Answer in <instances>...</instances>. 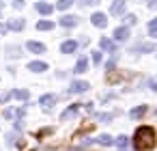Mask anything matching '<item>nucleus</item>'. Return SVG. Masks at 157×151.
Listing matches in <instances>:
<instances>
[{
	"mask_svg": "<svg viewBox=\"0 0 157 151\" xmlns=\"http://www.w3.org/2000/svg\"><path fill=\"white\" fill-rule=\"evenodd\" d=\"M93 63H95V65L101 63V52H93Z\"/></svg>",
	"mask_w": 157,
	"mask_h": 151,
	"instance_id": "24",
	"label": "nucleus"
},
{
	"mask_svg": "<svg viewBox=\"0 0 157 151\" xmlns=\"http://www.w3.org/2000/svg\"><path fill=\"white\" fill-rule=\"evenodd\" d=\"M123 7H125V0H114V5L110 7V13L112 15H118L123 11Z\"/></svg>",
	"mask_w": 157,
	"mask_h": 151,
	"instance_id": "13",
	"label": "nucleus"
},
{
	"mask_svg": "<svg viewBox=\"0 0 157 151\" xmlns=\"http://www.w3.org/2000/svg\"><path fill=\"white\" fill-rule=\"evenodd\" d=\"M99 121H112V114H99Z\"/></svg>",
	"mask_w": 157,
	"mask_h": 151,
	"instance_id": "26",
	"label": "nucleus"
},
{
	"mask_svg": "<svg viewBox=\"0 0 157 151\" xmlns=\"http://www.w3.org/2000/svg\"><path fill=\"white\" fill-rule=\"evenodd\" d=\"M7 30H9V28H7L5 24H0V33H7Z\"/></svg>",
	"mask_w": 157,
	"mask_h": 151,
	"instance_id": "30",
	"label": "nucleus"
},
{
	"mask_svg": "<svg viewBox=\"0 0 157 151\" xmlns=\"http://www.w3.org/2000/svg\"><path fill=\"white\" fill-rule=\"evenodd\" d=\"M97 142H99V145H108V147H110V145H114V140H112V136H110V134H101V136L97 138Z\"/></svg>",
	"mask_w": 157,
	"mask_h": 151,
	"instance_id": "17",
	"label": "nucleus"
},
{
	"mask_svg": "<svg viewBox=\"0 0 157 151\" xmlns=\"http://www.w3.org/2000/svg\"><path fill=\"white\" fill-rule=\"evenodd\" d=\"M148 7L151 9H157V0H148Z\"/></svg>",
	"mask_w": 157,
	"mask_h": 151,
	"instance_id": "28",
	"label": "nucleus"
},
{
	"mask_svg": "<svg viewBox=\"0 0 157 151\" xmlns=\"http://www.w3.org/2000/svg\"><path fill=\"white\" fill-rule=\"evenodd\" d=\"M95 2H99V0H95Z\"/></svg>",
	"mask_w": 157,
	"mask_h": 151,
	"instance_id": "33",
	"label": "nucleus"
},
{
	"mask_svg": "<svg viewBox=\"0 0 157 151\" xmlns=\"http://www.w3.org/2000/svg\"><path fill=\"white\" fill-rule=\"evenodd\" d=\"M0 9H2V2H0Z\"/></svg>",
	"mask_w": 157,
	"mask_h": 151,
	"instance_id": "32",
	"label": "nucleus"
},
{
	"mask_svg": "<svg viewBox=\"0 0 157 151\" xmlns=\"http://www.w3.org/2000/svg\"><path fill=\"white\" fill-rule=\"evenodd\" d=\"M54 104H56V95H43L39 99V106H43V108H52Z\"/></svg>",
	"mask_w": 157,
	"mask_h": 151,
	"instance_id": "9",
	"label": "nucleus"
},
{
	"mask_svg": "<svg viewBox=\"0 0 157 151\" xmlns=\"http://www.w3.org/2000/svg\"><path fill=\"white\" fill-rule=\"evenodd\" d=\"M88 89H90V84L84 82V80H73V82H71V93H84V91H88Z\"/></svg>",
	"mask_w": 157,
	"mask_h": 151,
	"instance_id": "3",
	"label": "nucleus"
},
{
	"mask_svg": "<svg viewBox=\"0 0 157 151\" xmlns=\"http://www.w3.org/2000/svg\"><path fill=\"white\" fill-rule=\"evenodd\" d=\"M26 26V22L24 20H20V18H13V20H9V24H7V28L9 30H22Z\"/></svg>",
	"mask_w": 157,
	"mask_h": 151,
	"instance_id": "6",
	"label": "nucleus"
},
{
	"mask_svg": "<svg viewBox=\"0 0 157 151\" xmlns=\"http://www.w3.org/2000/svg\"><path fill=\"white\" fill-rule=\"evenodd\" d=\"M75 50H78V43H75V41H65V43L60 46V52H63V54H73Z\"/></svg>",
	"mask_w": 157,
	"mask_h": 151,
	"instance_id": "8",
	"label": "nucleus"
},
{
	"mask_svg": "<svg viewBox=\"0 0 157 151\" xmlns=\"http://www.w3.org/2000/svg\"><path fill=\"white\" fill-rule=\"evenodd\" d=\"M125 22H127L129 26H131V24H136V15H131V13H129V15H125Z\"/></svg>",
	"mask_w": 157,
	"mask_h": 151,
	"instance_id": "25",
	"label": "nucleus"
},
{
	"mask_svg": "<svg viewBox=\"0 0 157 151\" xmlns=\"http://www.w3.org/2000/svg\"><path fill=\"white\" fill-rule=\"evenodd\" d=\"M13 7H15V9H20V7H24V0H13Z\"/></svg>",
	"mask_w": 157,
	"mask_h": 151,
	"instance_id": "27",
	"label": "nucleus"
},
{
	"mask_svg": "<svg viewBox=\"0 0 157 151\" xmlns=\"http://www.w3.org/2000/svg\"><path fill=\"white\" fill-rule=\"evenodd\" d=\"M52 28H54V22H48V20L37 22V30H52Z\"/></svg>",
	"mask_w": 157,
	"mask_h": 151,
	"instance_id": "14",
	"label": "nucleus"
},
{
	"mask_svg": "<svg viewBox=\"0 0 157 151\" xmlns=\"http://www.w3.org/2000/svg\"><path fill=\"white\" fill-rule=\"evenodd\" d=\"M75 114H78V104H73V106H71V108H69L60 119H63V121H67V119H71V117H75Z\"/></svg>",
	"mask_w": 157,
	"mask_h": 151,
	"instance_id": "16",
	"label": "nucleus"
},
{
	"mask_svg": "<svg viewBox=\"0 0 157 151\" xmlns=\"http://www.w3.org/2000/svg\"><path fill=\"white\" fill-rule=\"evenodd\" d=\"M28 50L35 52V54H43V52H45V46L39 43V41H28Z\"/></svg>",
	"mask_w": 157,
	"mask_h": 151,
	"instance_id": "10",
	"label": "nucleus"
},
{
	"mask_svg": "<svg viewBox=\"0 0 157 151\" xmlns=\"http://www.w3.org/2000/svg\"><path fill=\"white\" fill-rule=\"evenodd\" d=\"M73 5V0H58V2H56V9L58 11H65V9H69Z\"/></svg>",
	"mask_w": 157,
	"mask_h": 151,
	"instance_id": "18",
	"label": "nucleus"
},
{
	"mask_svg": "<svg viewBox=\"0 0 157 151\" xmlns=\"http://www.w3.org/2000/svg\"><path fill=\"white\" fill-rule=\"evenodd\" d=\"M148 33H151V37H157V18L148 22Z\"/></svg>",
	"mask_w": 157,
	"mask_h": 151,
	"instance_id": "20",
	"label": "nucleus"
},
{
	"mask_svg": "<svg viewBox=\"0 0 157 151\" xmlns=\"http://www.w3.org/2000/svg\"><path fill=\"white\" fill-rule=\"evenodd\" d=\"M28 69H30V71H35V74H41V71H45V69H48V65H45V63H41V61H33V63L28 65Z\"/></svg>",
	"mask_w": 157,
	"mask_h": 151,
	"instance_id": "11",
	"label": "nucleus"
},
{
	"mask_svg": "<svg viewBox=\"0 0 157 151\" xmlns=\"http://www.w3.org/2000/svg\"><path fill=\"white\" fill-rule=\"evenodd\" d=\"M11 95H13V97H17V99H28V95H30V93H28V91H13Z\"/></svg>",
	"mask_w": 157,
	"mask_h": 151,
	"instance_id": "23",
	"label": "nucleus"
},
{
	"mask_svg": "<svg viewBox=\"0 0 157 151\" xmlns=\"http://www.w3.org/2000/svg\"><path fill=\"white\" fill-rule=\"evenodd\" d=\"M35 9H37L41 15H50V13L54 11V7H52V5H48V2H37V5H35Z\"/></svg>",
	"mask_w": 157,
	"mask_h": 151,
	"instance_id": "7",
	"label": "nucleus"
},
{
	"mask_svg": "<svg viewBox=\"0 0 157 151\" xmlns=\"http://www.w3.org/2000/svg\"><path fill=\"white\" fill-rule=\"evenodd\" d=\"M58 24H60V26H65V28H71V26H75V24H78V18H75V15H63V18L58 20Z\"/></svg>",
	"mask_w": 157,
	"mask_h": 151,
	"instance_id": "4",
	"label": "nucleus"
},
{
	"mask_svg": "<svg viewBox=\"0 0 157 151\" xmlns=\"http://www.w3.org/2000/svg\"><path fill=\"white\" fill-rule=\"evenodd\" d=\"M101 48L108 50V52H114V43H112L110 39H101Z\"/></svg>",
	"mask_w": 157,
	"mask_h": 151,
	"instance_id": "21",
	"label": "nucleus"
},
{
	"mask_svg": "<svg viewBox=\"0 0 157 151\" xmlns=\"http://www.w3.org/2000/svg\"><path fill=\"white\" fill-rule=\"evenodd\" d=\"M116 145H118V149L123 151V149H127V145H129V138H127V136H118V138H116Z\"/></svg>",
	"mask_w": 157,
	"mask_h": 151,
	"instance_id": "19",
	"label": "nucleus"
},
{
	"mask_svg": "<svg viewBox=\"0 0 157 151\" xmlns=\"http://www.w3.org/2000/svg\"><path fill=\"white\" fill-rule=\"evenodd\" d=\"M151 86H153V91H157V80H155V82H151Z\"/></svg>",
	"mask_w": 157,
	"mask_h": 151,
	"instance_id": "31",
	"label": "nucleus"
},
{
	"mask_svg": "<svg viewBox=\"0 0 157 151\" xmlns=\"http://www.w3.org/2000/svg\"><path fill=\"white\" fill-rule=\"evenodd\" d=\"M86 67H88V58H86V56H82V58L78 61V65H75V69H73V71H75V74H84V71H86Z\"/></svg>",
	"mask_w": 157,
	"mask_h": 151,
	"instance_id": "12",
	"label": "nucleus"
},
{
	"mask_svg": "<svg viewBox=\"0 0 157 151\" xmlns=\"http://www.w3.org/2000/svg\"><path fill=\"white\" fill-rule=\"evenodd\" d=\"M90 22H93L97 28H105V26H108V15H105V13H93Z\"/></svg>",
	"mask_w": 157,
	"mask_h": 151,
	"instance_id": "2",
	"label": "nucleus"
},
{
	"mask_svg": "<svg viewBox=\"0 0 157 151\" xmlns=\"http://www.w3.org/2000/svg\"><path fill=\"white\" fill-rule=\"evenodd\" d=\"M114 39H116V41H125V39H129V28H127V26H118V28L114 30Z\"/></svg>",
	"mask_w": 157,
	"mask_h": 151,
	"instance_id": "5",
	"label": "nucleus"
},
{
	"mask_svg": "<svg viewBox=\"0 0 157 151\" xmlns=\"http://www.w3.org/2000/svg\"><path fill=\"white\" fill-rule=\"evenodd\" d=\"M144 114H146V106H138V108L131 110V117H133V119H140V117H144Z\"/></svg>",
	"mask_w": 157,
	"mask_h": 151,
	"instance_id": "15",
	"label": "nucleus"
},
{
	"mask_svg": "<svg viewBox=\"0 0 157 151\" xmlns=\"http://www.w3.org/2000/svg\"><path fill=\"white\" fill-rule=\"evenodd\" d=\"M133 147L138 151H148L151 147H155V129L144 125V127H138L136 129V136H133Z\"/></svg>",
	"mask_w": 157,
	"mask_h": 151,
	"instance_id": "1",
	"label": "nucleus"
},
{
	"mask_svg": "<svg viewBox=\"0 0 157 151\" xmlns=\"http://www.w3.org/2000/svg\"><path fill=\"white\" fill-rule=\"evenodd\" d=\"M80 5H97V2H95V0H82Z\"/></svg>",
	"mask_w": 157,
	"mask_h": 151,
	"instance_id": "29",
	"label": "nucleus"
},
{
	"mask_svg": "<svg viewBox=\"0 0 157 151\" xmlns=\"http://www.w3.org/2000/svg\"><path fill=\"white\" fill-rule=\"evenodd\" d=\"M136 50H138V52H153V50H155V46H153V43H144V46H142V43H140Z\"/></svg>",
	"mask_w": 157,
	"mask_h": 151,
	"instance_id": "22",
	"label": "nucleus"
}]
</instances>
